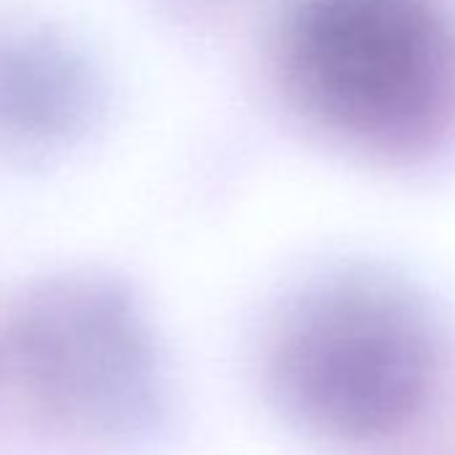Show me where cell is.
<instances>
[{
  "mask_svg": "<svg viewBox=\"0 0 455 455\" xmlns=\"http://www.w3.org/2000/svg\"><path fill=\"white\" fill-rule=\"evenodd\" d=\"M102 108L89 54L44 25H0V153L46 161L73 150Z\"/></svg>",
  "mask_w": 455,
  "mask_h": 455,
  "instance_id": "4",
  "label": "cell"
},
{
  "mask_svg": "<svg viewBox=\"0 0 455 455\" xmlns=\"http://www.w3.org/2000/svg\"><path fill=\"white\" fill-rule=\"evenodd\" d=\"M14 378L60 434L89 444L145 439L166 410V372L137 295L92 271L36 282L6 327Z\"/></svg>",
  "mask_w": 455,
  "mask_h": 455,
  "instance_id": "3",
  "label": "cell"
},
{
  "mask_svg": "<svg viewBox=\"0 0 455 455\" xmlns=\"http://www.w3.org/2000/svg\"><path fill=\"white\" fill-rule=\"evenodd\" d=\"M263 364L282 415L306 434L340 447H380L431 418L450 354L439 322L410 287L348 271L282 308Z\"/></svg>",
  "mask_w": 455,
  "mask_h": 455,
  "instance_id": "1",
  "label": "cell"
},
{
  "mask_svg": "<svg viewBox=\"0 0 455 455\" xmlns=\"http://www.w3.org/2000/svg\"><path fill=\"white\" fill-rule=\"evenodd\" d=\"M282 89L351 153L418 164L455 134V17L444 0H290Z\"/></svg>",
  "mask_w": 455,
  "mask_h": 455,
  "instance_id": "2",
  "label": "cell"
}]
</instances>
